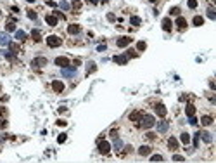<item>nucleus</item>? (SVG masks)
Returning a JSON list of instances; mask_svg holds the SVG:
<instances>
[{"mask_svg": "<svg viewBox=\"0 0 216 163\" xmlns=\"http://www.w3.org/2000/svg\"><path fill=\"white\" fill-rule=\"evenodd\" d=\"M9 44H10V38H9V35L0 31V45H9Z\"/></svg>", "mask_w": 216, "mask_h": 163, "instance_id": "obj_12", "label": "nucleus"}, {"mask_svg": "<svg viewBox=\"0 0 216 163\" xmlns=\"http://www.w3.org/2000/svg\"><path fill=\"white\" fill-rule=\"evenodd\" d=\"M194 146H199V132L195 134V137H194Z\"/></svg>", "mask_w": 216, "mask_h": 163, "instance_id": "obj_43", "label": "nucleus"}, {"mask_svg": "<svg viewBox=\"0 0 216 163\" xmlns=\"http://www.w3.org/2000/svg\"><path fill=\"white\" fill-rule=\"evenodd\" d=\"M73 64H74V66H80V64H81V61H80V59H74V61H73Z\"/></svg>", "mask_w": 216, "mask_h": 163, "instance_id": "obj_52", "label": "nucleus"}, {"mask_svg": "<svg viewBox=\"0 0 216 163\" xmlns=\"http://www.w3.org/2000/svg\"><path fill=\"white\" fill-rule=\"evenodd\" d=\"M199 137H202L206 142H211V140H213V135H211L209 132H206V130H204V132H199Z\"/></svg>", "mask_w": 216, "mask_h": 163, "instance_id": "obj_19", "label": "nucleus"}, {"mask_svg": "<svg viewBox=\"0 0 216 163\" xmlns=\"http://www.w3.org/2000/svg\"><path fill=\"white\" fill-rule=\"evenodd\" d=\"M7 139V135H2V134H0V142H2V140H5Z\"/></svg>", "mask_w": 216, "mask_h": 163, "instance_id": "obj_55", "label": "nucleus"}, {"mask_svg": "<svg viewBox=\"0 0 216 163\" xmlns=\"http://www.w3.org/2000/svg\"><path fill=\"white\" fill-rule=\"evenodd\" d=\"M138 125H140L142 128H147V130H149V128H152V127L156 125V118H154L152 115H142Z\"/></svg>", "mask_w": 216, "mask_h": 163, "instance_id": "obj_1", "label": "nucleus"}, {"mask_svg": "<svg viewBox=\"0 0 216 163\" xmlns=\"http://www.w3.org/2000/svg\"><path fill=\"white\" fill-rule=\"evenodd\" d=\"M180 139H182V142H183V144H190V135H188L187 132H183Z\"/></svg>", "mask_w": 216, "mask_h": 163, "instance_id": "obj_29", "label": "nucleus"}, {"mask_svg": "<svg viewBox=\"0 0 216 163\" xmlns=\"http://www.w3.org/2000/svg\"><path fill=\"white\" fill-rule=\"evenodd\" d=\"M61 9H69V4L68 2H61Z\"/></svg>", "mask_w": 216, "mask_h": 163, "instance_id": "obj_47", "label": "nucleus"}, {"mask_svg": "<svg viewBox=\"0 0 216 163\" xmlns=\"http://www.w3.org/2000/svg\"><path fill=\"white\" fill-rule=\"evenodd\" d=\"M14 30H16V24H14V21L7 23V31H14Z\"/></svg>", "mask_w": 216, "mask_h": 163, "instance_id": "obj_36", "label": "nucleus"}, {"mask_svg": "<svg viewBox=\"0 0 216 163\" xmlns=\"http://www.w3.org/2000/svg\"><path fill=\"white\" fill-rule=\"evenodd\" d=\"M156 111H157V115H159L161 118L166 116V108H164L163 104H156Z\"/></svg>", "mask_w": 216, "mask_h": 163, "instance_id": "obj_16", "label": "nucleus"}, {"mask_svg": "<svg viewBox=\"0 0 216 163\" xmlns=\"http://www.w3.org/2000/svg\"><path fill=\"white\" fill-rule=\"evenodd\" d=\"M66 139H68V135L66 134H61V135L57 137V142H59V144H62V142H66Z\"/></svg>", "mask_w": 216, "mask_h": 163, "instance_id": "obj_34", "label": "nucleus"}, {"mask_svg": "<svg viewBox=\"0 0 216 163\" xmlns=\"http://www.w3.org/2000/svg\"><path fill=\"white\" fill-rule=\"evenodd\" d=\"M130 23L135 24V26H138L142 21H140V17H138V16H131V17H130Z\"/></svg>", "mask_w": 216, "mask_h": 163, "instance_id": "obj_28", "label": "nucleus"}, {"mask_svg": "<svg viewBox=\"0 0 216 163\" xmlns=\"http://www.w3.org/2000/svg\"><path fill=\"white\" fill-rule=\"evenodd\" d=\"M171 28H173L171 19H169V17H164V19H163V30H164V31H171Z\"/></svg>", "mask_w": 216, "mask_h": 163, "instance_id": "obj_10", "label": "nucleus"}, {"mask_svg": "<svg viewBox=\"0 0 216 163\" xmlns=\"http://www.w3.org/2000/svg\"><path fill=\"white\" fill-rule=\"evenodd\" d=\"M150 2H152V4H154V2H157V0H150Z\"/></svg>", "mask_w": 216, "mask_h": 163, "instance_id": "obj_57", "label": "nucleus"}, {"mask_svg": "<svg viewBox=\"0 0 216 163\" xmlns=\"http://www.w3.org/2000/svg\"><path fill=\"white\" fill-rule=\"evenodd\" d=\"M47 5H50V7H55V2H52V0H49V2H47Z\"/></svg>", "mask_w": 216, "mask_h": 163, "instance_id": "obj_54", "label": "nucleus"}, {"mask_svg": "<svg viewBox=\"0 0 216 163\" xmlns=\"http://www.w3.org/2000/svg\"><path fill=\"white\" fill-rule=\"evenodd\" d=\"M156 137H157V135H156L154 132H147V139H150V140H156Z\"/></svg>", "mask_w": 216, "mask_h": 163, "instance_id": "obj_41", "label": "nucleus"}, {"mask_svg": "<svg viewBox=\"0 0 216 163\" xmlns=\"http://www.w3.org/2000/svg\"><path fill=\"white\" fill-rule=\"evenodd\" d=\"M190 118V125H195V123H197V118H195V116H188Z\"/></svg>", "mask_w": 216, "mask_h": 163, "instance_id": "obj_45", "label": "nucleus"}, {"mask_svg": "<svg viewBox=\"0 0 216 163\" xmlns=\"http://www.w3.org/2000/svg\"><path fill=\"white\" fill-rule=\"evenodd\" d=\"M80 30H81L80 24H69L68 26V33L69 35H78V33H80Z\"/></svg>", "mask_w": 216, "mask_h": 163, "instance_id": "obj_11", "label": "nucleus"}, {"mask_svg": "<svg viewBox=\"0 0 216 163\" xmlns=\"http://www.w3.org/2000/svg\"><path fill=\"white\" fill-rule=\"evenodd\" d=\"M187 4H188L190 9H195V7H197V0H187Z\"/></svg>", "mask_w": 216, "mask_h": 163, "instance_id": "obj_35", "label": "nucleus"}, {"mask_svg": "<svg viewBox=\"0 0 216 163\" xmlns=\"http://www.w3.org/2000/svg\"><path fill=\"white\" fill-rule=\"evenodd\" d=\"M121 148H123V142H121L119 139L116 137V139H114V149H116L118 153H119V151H121Z\"/></svg>", "mask_w": 216, "mask_h": 163, "instance_id": "obj_25", "label": "nucleus"}, {"mask_svg": "<svg viewBox=\"0 0 216 163\" xmlns=\"http://www.w3.org/2000/svg\"><path fill=\"white\" fill-rule=\"evenodd\" d=\"M149 153H150V148H149V146H142V148L138 149V154H140V156H149Z\"/></svg>", "mask_w": 216, "mask_h": 163, "instance_id": "obj_20", "label": "nucleus"}, {"mask_svg": "<svg viewBox=\"0 0 216 163\" xmlns=\"http://www.w3.org/2000/svg\"><path fill=\"white\" fill-rule=\"evenodd\" d=\"M169 14H173V16H178V14H180V7H173V9L169 11Z\"/></svg>", "mask_w": 216, "mask_h": 163, "instance_id": "obj_37", "label": "nucleus"}, {"mask_svg": "<svg viewBox=\"0 0 216 163\" xmlns=\"http://www.w3.org/2000/svg\"><path fill=\"white\" fill-rule=\"evenodd\" d=\"M28 17L29 19H36V12L35 11H28Z\"/></svg>", "mask_w": 216, "mask_h": 163, "instance_id": "obj_42", "label": "nucleus"}, {"mask_svg": "<svg viewBox=\"0 0 216 163\" xmlns=\"http://www.w3.org/2000/svg\"><path fill=\"white\" fill-rule=\"evenodd\" d=\"M62 75H64L66 78H73V76L76 75V70H74V68H68V66H66V68L62 70Z\"/></svg>", "mask_w": 216, "mask_h": 163, "instance_id": "obj_9", "label": "nucleus"}, {"mask_svg": "<svg viewBox=\"0 0 216 163\" xmlns=\"http://www.w3.org/2000/svg\"><path fill=\"white\" fill-rule=\"evenodd\" d=\"M71 2H73L74 7H80V0H71Z\"/></svg>", "mask_w": 216, "mask_h": 163, "instance_id": "obj_53", "label": "nucleus"}, {"mask_svg": "<svg viewBox=\"0 0 216 163\" xmlns=\"http://www.w3.org/2000/svg\"><path fill=\"white\" fill-rule=\"evenodd\" d=\"M137 49L142 52V50H145V49H147V44H145V42H138V44H137Z\"/></svg>", "mask_w": 216, "mask_h": 163, "instance_id": "obj_33", "label": "nucleus"}, {"mask_svg": "<svg viewBox=\"0 0 216 163\" xmlns=\"http://www.w3.org/2000/svg\"><path fill=\"white\" fill-rule=\"evenodd\" d=\"M142 115H144L142 111H133V113H130V116H128V118H130L131 121H140Z\"/></svg>", "mask_w": 216, "mask_h": 163, "instance_id": "obj_13", "label": "nucleus"}, {"mask_svg": "<svg viewBox=\"0 0 216 163\" xmlns=\"http://www.w3.org/2000/svg\"><path fill=\"white\" fill-rule=\"evenodd\" d=\"M201 123L207 127V125H211V123H213V118H211V116H202V118H201Z\"/></svg>", "mask_w": 216, "mask_h": 163, "instance_id": "obj_24", "label": "nucleus"}, {"mask_svg": "<svg viewBox=\"0 0 216 163\" xmlns=\"http://www.w3.org/2000/svg\"><path fill=\"white\" fill-rule=\"evenodd\" d=\"M131 151H133V148H131V146H125V149H123V153H121V154H128V153H131Z\"/></svg>", "mask_w": 216, "mask_h": 163, "instance_id": "obj_39", "label": "nucleus"}, {"mask_svg": "<svg viewBox=\"0 0 216 163\" xmlns=\"http://www.w3.org/2000/svg\"><path fill=\"white\" fill-rule=\"evenodd\" d=\"M61 44H62V40L59 38V36H55V35L47 36V45H49V47H59Z\"/></svg>", "mask_w": 216, "mask_h": 163, "instance_id": "obj_2", "label": "nucleus"}, {"mask_svg": "<svg viewBox=\"0 0 216 163\" xmlns=\"http://www.w3.org/2000/svg\"><path fill=\"white\" fill-rule=\"evenodd\" d=\"M52 89H54V92H62L64 90V83L62 82H59V80H55V82H52Z\"/></svg>", "mask_w": 216, "mask_h": 163, "instance_id": "obj_8", "label": "nucleus"}, {"mask_svg": "<svg viewBox=\"0 0 216 163\" xmlns=\"http://www.w3.org/2000/svg\"><path fill=\"white\" fill-rule=\"evenodd\" d=\"M150 160L152 161H163V156L161 154H154V156H150Z\"/></svg>", "mask_w": 216, "mask_h": 163, "instance_id": "obj_38", "label": "nucleus"}, {"mask_svg": "<svg viewBox=\"0 0 216 163\" xmlns=\"http://www.w3.org/2000/svg\"><path fill=\"white\" fill-rule=\"evenodd\" d=\"M183 160H185V158H183L182 154H175V156H173V161H183Z\"/></svg>", "mask_w": 216, "mask_h": 163, "instance_id": "obj_40", "label": "nucleus"}, {"mask_svg": "<svg viewBox=\"0 0 216 163\" xmlns=\"http://www.w3.org/2000/svg\"><path fill=\"white\" fill-rule=\"evenodd\" d=\"M88 2H90V4H93V5H95V4H99V0H88Z\"/></svg>", "mask_w": 216, "mask_h": 163, "instance_id": "obj_56", "label": "nucleus"}, {"mask_svg": "<svg viewBox=\"0 0 216 163\" xmlns=\"http://www.w3.org/2000/svg\"><path fill=\"white\" fill-rule=\"evenodd\" d=\"M111 137H112V139H116V137H118V130H114V128H112V130H111Z\"/></svg>", "mask_w": 216, "mask_h": 163, "instance_id": "obj_48", "label": "nucleus"}, {"mask_svg": "<svg viewBox=\"0 0 216 163\" xmlns=\"http://www.w3.org/2000/svg\"><path fill=\"white\" fill-rule=\"evenodd\" d=\"M176 28H178L180 31H185V30H187V21H185V17H176Z\"/></svg>", "mask_w": 216, "mask_h": 163, "instance_id": "obj_6", "label": "nucleus"}, {"mask_svg": "<svg viewBox=\"0 0 216 163\" xmlns=\"http://www.w3.org/2000/svg\"><path fill=\"white\" fill-rule=\"evenodd\" d=\"M207 16H209V19H216V14H214V7H209V9H207Z\"/></svg>", "mask_w": 216, "mask_h": 163, "instance_id": "obj_32", "label": "nucleus"}, {"mask_svg": "<svg viewBox=\"0 0 216 163\" xmlns=\"http://www.w3.org/2000/svg\"><path fill=\"white\" fill-rule=\"evenodd\" d=\"M194 24H195V26H202V24H204V17L195 16V17H194Z\"/></svg>", "mask_w": 216, "mask_h": 163, "instance_id": "obj_26", "label": "nucleus"}, {"mask_svg": "<svg viewBox=\"0 0 216 163\" xmlns=\"http://www.w3.org/2000/svg\"><path fill=\"white\" fill-rule=\"evenodd\" d=\"M55 64H57V66H61V68H66V66L69 64V59L64 57V56H61V57H57V59H55Z\"/></svg>", "mask_w": 216, "mask_h": 163, "instance_id": "obj_7", "label": "nucleus"}, {"mask_svg": "<svg viewBox=\"0 0 216 163\" xmlns=\"http://www.w3.org/2000/svg\"><path fill=\"white\" fill-rule=\"evenodd\" d=\"M130 42H133L130 36H119V38H118V42H116V45L118 47H128Z\"/></svg>", "mask_w": 216, "mask_h": 163, "instance_id": "obj_4", "label": "nucleus"}, {"mask_svg": "<svg viewBox=\"0 0 216 163\" xmlns=\"http://www.w3.org/2000/svg\"><path fill=\"white\" fill-rule=\"evenodd\" d=\"M107 19H109V21H116V17H114V14H107Z\"/></svg>", "mask_w": 216, "mask_h": 163, "instance_id": "obj_51", "label": "nucleus"}, {"mask_svg": "<svg viewBox=\"0 0 216 163\" xmlns=\"http://www.w3.org/2000/svg\"><path fill=\"white\" fill-rule=\"evenodd\" d=\"M5 125H7V121H5V120H2V118H0V128H4Z\"/></svg>", "mask_w": 216, "mask_h": 163, "instance_id": "obj_49", "label": "nucleus"}, {"mask_svg": "<svg viewBox=\"0 0 216 163\" xmlns=\"http://www.w3.org/2000/svg\"><path fill=\"white\" fill-rule=\"evenodd\" d=\"M168 148L173 149V151H175V149H178V140H176L175 137H169V139H168Z\"/></svg>", "mask_w": 216, "mask_h": 163, "instance_id": "obj_14", "label": "nucleus"}, {"mask_svg": "<svg viewBox=\"0 0 216 163\" xmlns=\"http://www.w3.org/2000/svg\"><path fill=\"white\" fill-rule=\"evenodd\" d=\"M45 21H47V24L55 26V24H57V17H55V16H52V14H49V16L45 17Z\"/></svg>", "mask_w": 216, "mask_h": 163, "instance_id": "obj_18", "label": "nucleus"}, {"mask_svg": "<svg viewBox=\"0 0 216 163\" xmlns=\"http://www.w3.org/2000/svg\"><path fill=\"white\" fill-rule=\"evenodd\" d=\"M31 64H33L35 68H42V66H45V64H47V57H35Z\"/></svg>", "mask_w": 216, "mask_h": 163, "instance_id": "obj_5", "label": "nucleus"}, {"mask_svg": "<svg viewBox=\"0 0 216 163\" xmlns=\"http://www.w3.org/2000/svg\"><path fill=\"white\" fill-rule=\"evenodd\" d=\"M99 153L100 154H109L111 153V144L107 140H99Z\"/></svg>", "mask_w": 216, "mask_h": 163, "instance_id": "obj_3", "label": "nucleus"}, {"mask_svg": "<svg viewBox=\"0 0 216 163\" xmlns=\"http://www.w3.org/2000/svg\"><path fill=\"white\" fill-rule=\"evenodd\" d=\"M9 47H10V52H12V54H16V52H19V45H17V44H14V42H10V44H9Z\"/></svg>", "mask_w": 216, "mask_h": 163, "instance_id": "obj_30", "label": "nucleus"}, {"mask_svg": "<svg viewBox=\"0 0 216 163\" xmlns=\"http://www.w3.org/2000/svg\"><path fill=\"white\" fill-rule=\"evenodd\" d=\"M125 56L126 57H138V56H137V50H133V49H128V52Z\"/></svg>", "mask_w": 216, "mask_h": 163, "instance_id": "obj_31", "label": "nucleus"}, {"mask_svg": "<svg viewBox=\"0 0 216 163\" xmlns=\"http://www.w3.org/2000/svg\"><path fill=\"white\" fill-rule=\"evenodd\" d=\"M126 61H128V57H126L125 54H121V56H114V63H118V64H126Z\"/></svg>", "mask_w": 216, "mask_h": 163, "instance_id": "obj_15", "label": "nucleus"}, {"mask_svg": "<svg viewBox=\"0 0 216 163\" xmlns=\"http://www.w3.org/2000/svg\"><path fill=\"white\" fill-rule=\"evenodd\" d=\"M66 111H68V109H66V106H61V108L57 109V113H66Z\"/></svg>", "mask_w": 216, "mask_h": 163, "instance_id": "obj_50", "label": "nucleus"}, {"mask_svg": "<svg viewBox=\"0 0 216 163\" xmlns=\"http://www.w3.org/2000/svg\"><path fill=\"white\" fill-rule=\"evenodd\" d=\"M102 2H109V0H102Z\"/></svg>", "mask_w": 216, "mask_h": 163, "instance_id": "obj_59", "label": "nucleus"}, {"mask_svg": "<svg viewBox=\"0 0 216 163\" xmlns=\"http://www.w3.org/2000/svg\"><path fill=\"white\" fill-rule=\"evenodd\" d=\"M55 125H57V127H66V121H64V120H57Z\"/></svg>", "mask_w": 216, "mask_h": 163, "instance_id": "obj_44", "label": "nucleus"}, {"mask_svg": "<svg viewBox=\"0 0 216 163\" xmlns=\"http://www.w3.org/2000/svg\"><path fill=\"white\" fill-rule=\"evenodd\" d=\"M185 113H187V116H194V113H195V108H194V104H187V108H185Z\"/></svg>", "mask_w": 216, "mask_h": 163, "instance_id": "obj_23", "label": "nucleus"}, {"mask_svg": "<svg viewBox=\"0 0 216 163\" xmlns=\"http://www.w3.org/2000/svg\"><path fill=\"white\" fill-rule=\"evenodd\" d=\"M31 38L35 40L36 44H38V42H42V33L38 31V30H33V31H31Z\"/></svg>", "mask_w": 216, "mask_h": 163, "instance_id": "obj_17", "label": "nucleus"}, {"mask_svg": "<svg viewBox=\"0 0 216 163\" xmlns=\"http://www.w3.org/2000/svg\"><path fill=\"white\" fill-rule=\"evenodd\" d=\"M157 130H159L161 134H164V132L168 130V123H166V121H159V123H157Z\"/></svg>", "mask_w": 216, "mask_h": 163, "instance_id": "obj_21", "label": "nucleus"}, {"mask_svg": "<svg viewBox=\"0 0 216 163\" xmlns=\"http://www.w3.org/2000/svg\"><path fill=\"white\" fill-rule=\"evenodd\" d=\"M95 70H97V64L95 63H92V61H90V63H87V71L88 73H93Z\"/></svg>", "mask_w": 216, "mask_h": 163, "instance_id": "obj_27", "label": "nucleus"}, {"mask_svg": "<svg viewBox=\"0 0 216 163\" xmlns=\"http://www.w3.org/2000/svg\"><path fill=\"white\" fill-rule=\"evenodd\" d=\"M26 2H35V0H26Z\"/></svg>", "mask_w": 216, "mask_h": 163, "instance_id": "obj_58", "label": "nucleus"}, {"mask_svg": "<svg viewBox=\"0 0 216 163\" xmlns=\"http://www.w3.org/2000/svg\"><path fill=\"white\" fill-rule=\"evenodd\" d=\"M16 38H17V40H21V42H24V40L28 38V35H26L24 31H21V30H19V31H16Z\"/></svg>", "mask_w": 216, "mask_h": 163, "instance_id": "obj_22", "label": "nucleus"}, {"mask_svg": "<svg viewBox=\"0 0 216 163\" xmlns=\"http://www.w3.org/2000/svg\"><path fill=\"white\" fill-rule=\"evenodd\" d=\"M54 16H55V17H64V14H62L61 11H55V12H54Z\"/></svg>", "mask_w": 216, "mask_h": 163, "instance_id": "obj_46", "label": "nucleus"}]
</instances>
